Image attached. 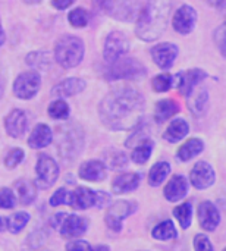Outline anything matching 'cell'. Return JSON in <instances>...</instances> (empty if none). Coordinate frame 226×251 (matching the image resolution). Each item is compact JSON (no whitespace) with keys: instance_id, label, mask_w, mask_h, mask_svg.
Listing matches in <instances>:
<instances>
[{"instance_id":"obj_1","label":"cell","mask_w":226,"mask_h":251,"mask_svg":"<svg viewBox=\"0 0 226 251\" xmlns=\"http://www.w3.org/2000/svg\"><path fill=\"white\" fill-rule=\"evenodd\" d=\"M103 124L115 131L135 128L144 112V97L131 87H119L110 91L100 103Z\"/></svg>"},{"instance_id":"obj_2","label":"cell","mask_w":226,"mask_h":251,"mask_svg":"<svg viewBox=\"0 0 226 251\" xmlns=\"http://www.w3.org/2000/svg\"><path fill=\"white\" fill-rule=\"evenodd\" d=\"M174 0H147L140 12L135 32L144 41L157 40L166 29Z\"/></svg>"},{"instance_id":"obj_3","label":"cell","mask_w":226,"mask_h":251,"mask_svg":"<svg viewBox=\"0 0 226 251\" xmlns=\"http://www.w3.org/2000/svg\"><path fill=\"white\" fill-rule=\"evenodd\" d=\"M82 57H84V43L81 38L74 35H65L57 41L54 47V59L62 68L65 69L75 68L82 62Z\"/></svg>"},{"instance_id":"obj_4","label":"cell","mask_w":226,"mask_h":251,"mask_svg":"<svg viewBox=\"0 0 226 251\" xmlns=\"http://www.w3.org/2000/svg\"><path fill=\"white\" fill-rule=\"evenodd\" d=\"M57 149L60 156L66 159H74L79 154L82 149V132L78 126L63 125L57 128Z\"/></svg>"},{"instance_id":"obj_5","label":"cell","mask_w":226,"mask_h":251,"mask_svg":"<svg viewBox=\"0 0 226 251\" xmlns=\"http://www.w3.org/2000/svg\"><path fill=\"white\" fill-rule=\"evenodd\" d=\"M146 74V68L132 57H121L119 60L113 62L109 71L106 72V78L110 81L118 79H132L143 76Z\"/></svg>"},{"instance_id":"obj_6","label":"cell","mask_w":226,"mask_h":251,"mask_svg":"<svg viewBox=\"0 0 226 251\" xmlns=\"http://www.w3.org/2000/svg\"><path fill=\"white\" fill-rule=\"evenodd\" d=\"M138 209L137 203L129 201V200H118L113 204H110V207L106 212L104 221L106 225L115 231V232H121L122 229V224L126 218H129L132 213H135Z\"/></svg>"},{"instance_id":"obj_7","label":"cell","mask_w":226,"mask_h":251,"mask_svg":"<svg viewBox=\"0 0 226 251\" xmlns=\"http://www.w3.org/2000/svg\"><path fill=\"white\" fill-rule=\"evenodd\" d=\"M35 174H37L35 185L41 190H49L50 187L54 185V182L59 178V166L54 162V159H51L50 156L40 154L35 166Z\"/></svg>"},{"instance_id":"obj_8","label":"cell","mask_w":226,"mask_h":251,"mask_svg":"<svg viewBox=\"0 0 226 251\" xmlns=\"http://www.w3.org/2000/svg\"><path fill=\"white\" fill-rule=\"evenodd\" d=\"M128 50H129V41H128V38L122 32L113 31L106 38L103 56H104L106 62L113 63V62L119 60L121 57H124L128 53Z\"/></svg>"},{"instance_id":"obj_9","label":"cell","mask_w":226,"mask_h":251,"mask_svg":"<svg viewBox=\"0 0 226 251\" xmlns=\"http://www.w3.org/2000/svg\"><path fill=\"white\" fill-rule=\"evenodd\" d=\"M40 75L35 71H29V72H24L21 74L15 84H13V93L16 97L28 100L31 97H34L40 88Z\"/></svg>"},{"instance_id":"obj_10","label":"cell","mask_w":226,"mask_h":251,"mask_svg":"<svg viewBox=\"0 0 226 251\" xmlns=\"http://www.w3.org/2000/svg\"><path fill=\"white\" fill-rule=\"evenodd\" d=\"M143 3L144 0H109L106 10L116 19L131 21L140 13Z\"/></svg>"},{"instance_id":"obj_11","label":"cell","mask_w":226,"mask_h":251,"mask_svg":"<svg viewBox=\"0 0 226 251\" xmlns=\"http://www.w3.org/2000/svg\"><path fill=\"white\" fill-rule=\"evenodd\" d=\"M216 181L215 169L207 162H197L190 174V182L197 190H207Z\"/></svg>"},{"instance_id":"obj_12","label":"cell","mask_w":226,"mask_h":251,"mask_svg":"<svg viewBox=\"0 0 226 251\" xmlns=\"http://www.w3.org/2000/svg\"><path fill=\"white\" fill-rule=\"evenodd\" d=\"M197 216H199L200 226L203 229H206L207 232H213L219 226V224H221L219 209L212 201H203V203H200V206L197 209Z\"/></svg>"},{"instance_id":"obj_13","label":"cell","mask_w":226,"mask_h":251,"mask_svg":"<svg viewBox=\"0 0 226 251\" xmlns=\"http://www.w3.org/2000/svg\"><path fill=\"white\" fill-rule=\"evenodd\" d=\"M196 21H197V13L196 10L188 6V4H184L181 6L175 15H174V19H172V24H174V28L182 34V35H187L190 34L194 26H196Z\"/></svg>"},{"instance_id":"obj_14","label":"cell","mask_w":226,"mask_h":251,"mask_svg":"<svg viewBox=\"0 0 226 251\" xmlns=\"http://www.w3.org/2000/svg\"><path fill=\"white\" fill-rule=\"evenodd\" d=\"M87 228H88L87 218L78 216V215H68L59 229H60V235L63 238L75 240V238L84 235L87 232Z\"/></svg>"},{"instance_id":"obj_15","label":"cell","mask_w":226,"mask_h":251,"mask_svg":"<svg viewBox=\"0 0 226 251\" xmlns=\"http://www.w3.org/2000/svg\"><path fill=\"white\" fill-rule=\"evenodd\" d=\"M151 56L154 63L160 69H169L175 63L178 56V47L172 43H160L151 49Z\"/></svg>"},{"instance_id":"obj_16","label":"cell","mask_w":226,"mask_h":251,"mask_svg":"<svg viewBox=\"0 0 226 251\" xmlns=\"http://www.w3.org/2000/svg\"><path fill=\"white\" fill-rule=\"evenodd\" d=\"M190 190L188 181L184 175H174L163 190V196L168 201L176 203L187 197Z\"/></svg>"},{"instance_id":"obj_17","label":"cell","mask_w":226,"mask_h":251,"mask_svg":"<svg viewBox=\"0 0 226 251\" xmlns=\"http://www.w3.org/2000/svg\"><path fill=\"white\" fill-rule=\"evenodd\" d=\"M204 78H207V74L201 69H190L185 72H181L176 75V85L182 96H188Z\"/></svg>"},{"instance_id":"obj_18","label":"cell","mask_w":226,"mask_h":251,"mask_svg":"<svg viewBox=\"0 0 226 251\" xmlns=\"http://www.w3.org/2000/svg\"><path fill=\"white\" fill-rule=\"evenodd\" d=\"M69 206L75 210H87L93 206H97V191H93L87 187H78L71 193Z\"/></svg>"},{"instance_id":"obj_19","label":"cell","mask_w":226,"mask_h":251,"mask_svg":"<svg viewBox=\"0 0 226 251\" xmlns=\"http://www.w3.org/2000/svg\"><path fill=\"white\" fill-rule=\"evenodd\" d=\"M26 125H28V121H26V115L19 110V109H15L12 110L7 118L4 119V128H6V132L13 137V138H19L25 134L26 131Z\"/></svg>"},{"instance_id":"obj_20","label":"cell","mask_w":226,"mask_h":251,"mask_svg":"<svg viewBox=\"0 0 226 251\" xmlns=\"http://www.w3.org/2000/svg\"><path fill=\"white\" fill-rule=\"evenodd\" d=\"M207 103H209V91L204 87L194 88L188 96H187V104L188 109L191 110L193 115L196 116H203L207 110Z\"/></svg>"},{"instance_id":"obj_21","label":"cell","mask_w":226,"mask_h":251,"mask_svg":"<svg viewBox=\"0 0 226 251\" xmlns=\"http://www.w3.org/2000/svg\"><path fill=\"white\" fill-rule=\"evenodd\" d=\"M106 165L101 160H88L79 166V178L90 182H100L106 178Z\"/></svg>"},{"instance_id":"obj_22","label":"cell","mask_w":226,"mask_h":251,"mask_svg":"<svg viewBox=\"0 0 226 251\" xmlns=\"http://www.w3.org/2000/svg\"><path fill=\"white\" fill-rule=\"evenodd\" d=\"M140 182H141V175L140 174H134V172L122 174V175H118L113 179L112 191H113V194L131 193V191H134V190H137L140 187Z\"/></svg>"},{"instance_id":"obj_23","label":"cell","mask_w":226,"mask_h":251,"mask_svg":"<svg viewBox=\"0 0 226 251\" xmlns=\"http://www.w3.org/2000/svg\"><path fill=\"white\" fill-rule=\"evenodd\" d=\"M85 88V82L81 78H66L63 81H60L57 85L53 87L51 93L56 97H71L75 96L81 91H84Z\"/></svg>"},{"instance_id":"obj_24","label":"cell","mask_w":226,"mask_h":251,"mask_svg":"<svg viewBox=\"0 0 226 251\" xmlns=\"http://www.w3.org/2000/svg\"><path fill=\"white\" fill-rule=\"evenodd\" d=\"M51 140H53V132H51V129H50L47 125H44V124H38V125L32 129V132H31V135H29V138H28V146H29L31 149L38 150V149L47 147V146L51 143Z\"/></svg>"},{"instance_id":"obj_25","label":"cell","mask_w":226,"mask_h":251,"mask_svg":"<svg viewBox=\"0 0 226 251\" xmlns=\"http://www.w3.org/2000/svg\"><path fill=\"white\" fill-rule=\"evenodd\" d=\"M13 190L16 194V199L21 204L28 206L31 204L37 197V185L35 182H31L28 179H19L13 184Z\"/></svg>"},{"instance_id":"obj_26","label":"cell","mask_w":226,"mask_h":251,"mask_svg":"<svg viewBox=\"0 0 226 251\" xmlns=\"http://www.w3.org/2000/svg\"><path fill=\"white\" fill-rule=\"evenodd\" d=\"M188 132H190L188 122L178 118L171 122V125L168 126V129L163 134V138L169 143H178V141L184 140L188 135Z\"/></svg>"},{"instance_id":"obj_27","label":"cell","mask_w":226,"mask_h":251,"mask_svg":"<svg viewBox=\"0 0 226 251\" xmlns=\"http://www.w3.org/2000/svg\"><path fill=\"white\" fill-rule=\"evenodd\" d=\"M203 150H204L203 141L200 138H191L179 147L176 156L181 162H188V160L194 159L196 156H199Z\"/></svg>"},{"instance_id":"obj_28","label":"cell","mask_w":226,"mask_h":251,"mask_svg":"<svg viewBox=\"0 0 226 251\" xmlns=\"http://www.w3.org/2000/svg\"><path fill=\"white\" fill-rule=\"evenodd\" d=\"M179 112V106L175 100H171V99H166V100H160L157 104H156V109H154V118L159 124L171 119L172 116H175L176 113Z\"/></svg>"},{"instance_id":"obj_29","label":"cell","mask_w":226,"mask_h":251,"mask_svg":"<svg viewBox=\"0 0 226 251\" xmlns=\"http://www.w3.org/2000/svg\"><path fill=\"white\" fill-rule=\"evenodd\" d=\"M171 174V165L168 162H157L149 172V184L151 187H159L166 181Z\"/></svg>"},{"instance_id":"obj_30","label":"cell","mask_w":226,"mask_h":251,"mask_svg":"<svg viewBox=\"0 0 226 251\" xmlns=\"http://www.w3.org/2000/svg\"><path fill=\"white\" fill-rule=\"evenodd\" d=\"M151 235H153V238H156L159 241H171L178 237V232H176L175 224L172 221H163L154 226V229L151 231Z\"/></svg>"},{"instance_id":"obj_31","label":"cell","mask_w":226,"mask_h":251,"mask_svg":"<svg viewBox=\"0 0 226 251\" xmlns=\"http://www.w3.org/2000/svg\"><path fill=\"white\" fill-rule=\"evenodd\" d=\"M51 54L47 51H34L26 56V63L35 71H47L51 66Z\"/></svg>"},{"instance_id":"obj_32","label":"cell","mask_w":226,"mask_h":251,"mask_svg":"<svg viewBox=\"0 0 226 251\" xmlns=\"http://www.w3.org/2000/svg\"><path fill=\"white\" fill-rule=\"evenodd\" d=\"M151 153H153V143L150 140H143L132 151L131 154V159L134 163L137 165H144L149 162V159L151 157Z\"/></svg>"},{"instance_id":"obj_33","label":"cell","mask_w":226,"mask_h":251,"mask_svg":"<svg viewBox=\"0 0 226 251\" xmlns=\"http://www.w3.org/2000/svg\"><path fill=\"white\" fill-rule=\"evenodd\" d=\"M174 216L179 222L182 229H188L193 222V204L191 203H182L181 206L174 209Z\"/></svg>"},{"instance_id":"obj_34","label":"cell","mask_w":226,"mask_h":251,"mask_svg":"<svg viewBox=\"0 0 226 251\" xmlns=\"http://www.w3.org/2000/svg\"><path fill=\"white\" fill-rule=\"evenodd\" d=\"M29 221V215L26 212H18L6 219V229L12 234H19Z\"/></svg>"},{"instance_id":"obj_35","label":"cell","mask_w":226,"mask_h":251,"mask_svg":"<svg viewBox=\"0 0 226 251\" xmlns=\"http://www.w3.org/2000/svg\"><path fill=\"white\" fill-rule=\"evenodd\" d=\"M104 165H107L110 169H124L128 165V159L125 153L119 150H109L104 153Z\"/></svg>"},{"instance_id":"obj_36","label":"cell","mask_w":226,"mask_h":251,"mask_svg":"<svg viewBox=\"0 0 226 251\" xmlns=\"http://www.w3.org/2000/svg\"><path fill=\"white\" fill-rule=\"evenodd\" d=\"M49 115H50V118H53V119H66L68 118V115H69V106H68V103L66 101H63V100H56V101H53L50 106H49Z\"/></svg>"},{"instance_id":"obj_37","label":"cell","mask_w":226,"mask_h":251,"mask_svg":"<svg viewBox=\"0 0 226 251\" xmlns=\"http://www.w3.org/2000/svg\"><path fill=\"white\" fill-rule=\"evenodd\" d=\"M153 88L157 91V93H165V91H169L174 85V78L171 74H160L157 76H154L153 79Z\"/></svg>"},{"instance_id":"obj_38","label":"cell","mask_w":226,"mask_h":251,"mask_svg":"<svg viewBox=\"0 0 226 251\" xmlns=\"http://www.w3.org/2000/svg\"><path fill=\"white\" fill-rule=\"evenodd\" d=\"M69 22L74 25V26H78V28H82L88 24V19H90V15L85 9L82 7H78V9H74L71 13H69Z\"/></svg>"},{"instance_id":"obj_39","label":"cell","mask_w":226,"mask_h":251,"mask_svg":"<svg viewBox=\"0 0 226 251\" xmlns=\"http://www.w3.org/2000/svg\"><path fill=\"white\" fill-rule=\"evenodd\" d=\"M16 204V197L9 188H0V209H12Z\"/></svg>"},{"instance_id":"obj_40","label":"cell","mask_w":226,"mask_h":251,"mask_svg":"<svg viewBox=\"0 0 226 251\" xmlns=\"http://www.w3.org/2000/svg\"><path fill=\"white\" fill-rule=\"evenodd\" d=\"M24 150H21V149H13L7 156H6V159H4V165H6V168H9V169H13V168H16L22 160H24Z\"/></svg>"},{"instance_id":"obj_41","label":"cell","mask_w":226,"mask_h":251,"mask_svg":"<svg viewBox=\"0 0 226 251\" xmlns=\"http://www.w3.org/2000/svg\"><path fill=\"white\" fill-rule=\"evenodd\" d=\"M194 250L196 251H215L210 238L206 234H197L194 237Z\"/></svg>"},{"instance_id":"obj_42","label":"cell","mask_w":226,"mask_h":251,"mask_svg":"<svg viewBox=\"0 0 226 251\" xmlns=\"http://www.w3.org/2000/svg\"><path fill=\"white\" fill-rule=\"evenodd\" d=\"M69 199H71V193L66 188H59L51 197H50V204L53 207L60 206V204H69Z\"/></svg>"},{"instance_id":"obj_43","label":"cell","mask_w":226,"mask_h":251,"mask_svg":"<svg viewBox=\"0 0 226 251\" xmlns=\"http://www.w3.org/2000/svg\"><path fill=\"white\" fill-rule=\"evenodd\" d=\"M215 41H216V46L219 47L222 56L226 57V19L225 22L216 29V32H215Z\"/></svg>"},{"instance_id":"obj_44","label":"cell","mask_w":226,"mask_h":251,"mask_svg":"<svg viewBox=\"0 0 226 251\" xmlns=\"http://www.w3.org/2000/svg\"><path fill=\"white\" fill-rule=\"evenodd\" d=\"M93 249L90 247V244L84 240H72L66 244V251H91Z\"/></svg>"},{"instance_id":"obj_45","label":"cell","mask_w":226,"mask_h":251,"mask_svg":"<svg viewBox=\"0 0 226 251\" xmlns=\"http://www.w3.org/2000/svg\"><path fill=\"white\" fill-rule=\"evenodd\" d=\"M110 203V196L104 191H97V207H104Z\"/></svg>"},{"instance_id":"obj_46","label":"cell","mask_w":226,"mask_h":251,"mask_svg":"<svg viewBox=\"0 0 226 251\" xmlns=\"http://www.w3.org/2000/svg\"><path fill=\"white\" fill-rule=\"evenodd\" d=\"M74 1H75V0H51V4H53L56 9H59V10H63V9L69 7Z\"/></svg>"},{"instance_id":"obj_47","label":"cell","mask_w":226,"mask_h":251,"mask_svg":"<svg viewBox=\"0 0 226 251\" xmlns=\"http://www.w3.org/2000/svg\"><path fill=\"white\" fill-rule=\"evenodd\" d=\"M68 215L66 213H57L56 216H53V219H51V226H54V228H60L62 226V224H63V221H65V218H66Z\"/></svg>"},{"instance_id":"obj_48","label":"cell","mask_w":226,"mask_h":251,"mask_svg":"<svg viewBox=\"0 0 226 251\" xmlns=\"http://www.w3.org/2000/svg\"><path fill=\"white\" fill-rule=\"evenodd\" d=\"M94 4L97 7H103V9H107V4H109V0H93Z\"/></svg>"},{"instance_id":"obj_49","label":"cell","mask_w":226,"mask_h":251,"mask_svg":"<svg viewBox=\"0 0 226 251\" xmlns=\"http://www.w3.org/2000/svg\"><path fill=\"white\" fill-rule=\"evenodd\" d=\"M91 251H110V250H109V247H107V246H97L96 249H93Z\"/></svg>"},{"instance_id":"obj_50","label":"cell","mask_w":226,"mask_h":251,"mask_svg":"<svg viewBox=\"0 0 226 251\" xmlns=\"http://www.w3.org/2000/svg\"><path fill=\"white\" fill-rule=\"evenodd\" d=\"M4 229H6V219H3V218L0 216V232L4 231Z\"/></svg>"},{"instance_id":"obj_51","label":"cell","mask_w":226,"mask_h":251,"mask_svg":"<svg viewBox=\"0 0 226 251\" xmlns=\"http://www.w3.org/2000/svg\"><path fill=\"white\" fill-rule=\"evenodd\" d=\"M4 43V32H3V28H1V24H0V46Z\"/></svg>"},{"instance_id":"obj_52","label":"cell","mask_w":226,"mask_h":251,"mask_svg":"<svg viewBox=\"0 0 226 251\" xmlns=\"http://www.w3.org/2000/svg\"><path fill=\"white\" fill-rule=\"evenodd\" d=\"M26 3H38V1H41V0H25Z\"/></svg>"},{"instance_id":"obj_53","label":"cell","mask_w":226,"mask_h":251,"mask_svg":"<svg viewBox=\"0 0 226 251\" xmlns=\"http://www.w3.org/2000/svg\"><path fill=\"white\" fill-rule=\"evenodd\" d=\"M0 93H1V84H0Z\"/></svg>"},{"instance_id":"obj_54","label":"cell","mask_w":226,"mask_h":251,"mask_svg":"<svg viewBox=\"0 0 226 251\" xmlns=\"http://www.w3.org/2000/svg\"><path fill=\"white\" fill-rule=\"evenodd\" d=\"M224 251H226V249H225V250H224Z\"/></svg>"}]
</instances>
